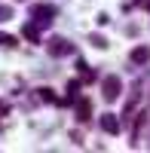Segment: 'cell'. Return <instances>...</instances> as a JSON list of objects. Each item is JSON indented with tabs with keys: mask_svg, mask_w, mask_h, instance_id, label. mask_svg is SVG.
Returning a JSON list of instances; mask_svg holds the SVG:
<instances>
[{
	"mask_svg": "<svg viewBox=\"0 0 150 153\" xmlns=\"http://www.w3.org/2000/svg\"><path fill=\"white\" fill-rule=\"evenodd\" d=\"M58 16V9L52 3H34L31 6V22L37 25V28H46V25H52Z\"/></svg>",
	"mask_w": 150,
	"mask_h": 153,
	"instance_id": "1",
	"label": "cell"
},
{
	"mask_svg": "<svg viewBox=\"0 0 150 153\" xmlns=\"http://www.w3.org/2000/svg\"><path fill=\"white\" fill-rule=\"evenodd\" d=\"M46 49H49V55H52V58H65V55H74V49H77V46H74L71 40H65V37H52V40L46 43Z\"/></svg>",
	"mask_w": 150,
	"mask_h": 153,
	"instance_id": "2",
	"label": "cell"
},
{
	"mask_svg": "<svg viewBox=\"0 0 150 153\" xmlns=\"http://www.w3.org/2000/svg\"><path fill=\"white\" fill-rule=\"evenodd\" d=\"M120 92H123V80H120V76H104V80H101V95H104V101H117Z\"/></svg>",
	"mask_w": 150,
	"mask_h": 153,
	"instance_id": "3",
	"label": "cell"
},
{
	"mask_svg": "<svg viewBox=\"0 0 150 153\" xmlns=\"http://www.w3.org/2000/svg\"><path fill=\"white\" fill-rule=\"evenodd\" d=\"M74 110H77V120L80 123H89L92 120V101L89 98H77V107H74Z\"/></svg>",
	"mask_w": 150,
	"mask_h": 153,
	"instance_id": "4",
	"label": "cell"
},
{
	"mask_svg": "<svg viewBox=\"0 0 150 153\" xmlns=\"http://www.w3.org/2000/svg\"><path fill=\"white\" fill-rule=\"evenodd\" d=\"M101 132H107V135H120V120L114 117V113H101Z\"/></svg>",
	"mask_w": 150,
	"mask_h": 153,
	"instance_id": "5",
	"label": "cell"
},
{
	"mask_svg": "<svg viewBox=\"0 0 150 153\" xmlns=\"http://www.w3.org/2000/svg\"><path fill=\"white\" fill-rule=\"evenodd\" d=\"M129 61H132V65H147V61H150V46H135L132 49V52H129Z\"/></svg>",
	"mask_w": 150,
	"mask_h": 153,
	"instance_id": "6",
	"label": "cell"
},
{
	"mask_svg": "<svg viewBox=\"0 0 150 153\" xmlns=\"http://www.w3.org/2000/svg\"><path fill=\"white\" fill-rule=\"evenodd\" d=\"M25 40H28V43H37V40H40V28H37V25L34 22H28V25H25Z\"/></svg>",
	"mask_w": 150,
	"mask_h": 153,
	"instance_id": "7",
	"label": "cell"
},
{
	"mask_svg": "<svg viewBox=\"0 0 150 153\" xmlns=\"http://www.w3.org/2000/svg\"><path fill=\"white\" fill-rule=\"evenodd\" d=\"M0 46H3V49H16V46H19V40H16L12 34H3V31H0Z\"/></svg>",
	"mask_w": 150,
	"mask_h": 153,
	"instance_id": "8",
	"label": "cell"
},
{
	"mask_svg": "<svg viewBox=\"0 0 150 153\" xmlns=\"http://www.w3.org/2000/svg\"><path fill=\"white\" fill-rule=\"evenodd\" d=\"M89 43H92L95 49H107V46H110L107 37H101V34H89Z\"/></svg>",
	"mask_w": 150,
	"mask_h": 153,
	"instance_id": "9",
	"label": "cell"
},
{
	"mask_svg": "<svg viewBox=\"0 0 150 153\" xmlns=\"http://www.w3.org/2000/svg\"><path fill=\"white\" fill-rule=\"evenodd\" d=\"M37 98H40V101H52V104H58V98L52 95V89H46V86L37 89Z\"/></svg>",
	"mask_w": 150,
	"mask_h": 153,
	"instance_id": "10",
	"label": "cell"
},
{
	"mask_svg": "<svg viewBox=\"0 0 150 153\" xmlns=\"http://www.w3.org/2000/svg\"><path fill=\"white\" fill-rule=\"evenodd\" d=\"M12 16H16V12H12V6H9V3H0V22H9Z\"/></svg>",
	"mask_w": 150,
	"mask_h": 153,
	"instance_id": "11",
	"label": "cell"
},
{
	"mask_svg": "<svg viewBox=\"0 0 150 153\" xmlns=\"http://www.w3.org/2000/svg\"><path fill=\"white\" fill-rule=\"evenodd\" d=\"M95 22H98V25H107V22H110V16H107V12H98Z\"/></svg>",
	"mask_w": 150,
	"mask_h": 153,
	"instance_id": "12",
	"label": "cell"
},
{
	"mask_svg": "<svg viewBox=\"0 0 150 153\" xmlns=\"http://www.w3.org/2000/svg\"><path fill=\"white\" fill-rule=\"evenodd\" d=\"M9 113V104H3V101H0V117H6Z\"/></svg>",
	"mask_w": 150,
	"mask_h": 153,
	"instance_id": "13",
	"label": "cell"
},
{
	"mask_svg": "<svg viewBox=\"0 0 150 153\" xmlns=\"http://www.w3.org/2000/svg\"><path fill=\"white\" fill-rule=\"evenodd\" d=\"M135 3H141V6H144V3H147V0H135Z\"/></svg>",
	"mask_w": 150,
	"mask_h": 153,
	"instance_id": "14",
	"label": "cell"
},
{
	"mask_svg": "<svg viewBox=\"0 0 150 153\" xmlns=\"http://www.w3.org/2000/svg\"><path fill=\"white\" fill-rule=\"evenodd\" d=\"M144 6H147V12H150V0H147V3H144Z\"/></svg>",
	"mask_w": 150,
	"mask_h": 153,
	"instance_id": "15",
	"label": "cell"
},
{
	"mask_svg": "<svg viewBox=\"0 0 150 153\" xmlns=\"http://www.w3.org/2000/svg\"><path fill=\"white\" fill-rule=\"evenodd\" d=\"M16 3H25V0H16Z\"/></svg>",
	"mask_w": 150,
	"mask_h": 153,
	"instance_id": "16",
	"label": "cell"
}]
</instances>
